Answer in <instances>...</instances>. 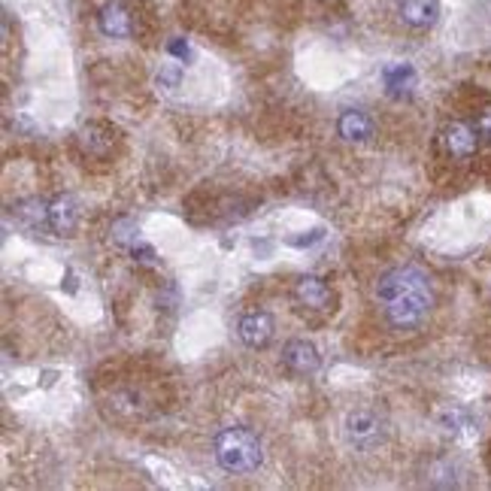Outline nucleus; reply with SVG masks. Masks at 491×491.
<instances>
[{"label": "nucleus", "instance_id": "1", "mask_svg": "<svg viewBox=\"0 0 491 491\" xmlns=\"http://www.w3.org/2000/svg\"><path fill=\"white\" fill-rule=\"evenodd\" d=\"M373 291H377V301L386 304V322L395 331L422 328L434 306L431 279L419 268H395L382 273Z\"/></svg>", "mask_w": 491, "mask_h": 491}, {"label": "nucleus", "instance_id": "2", "mask_svg": "<svg viewBox=\"0 0 491 491\" xmlns=\"http://www.w3.org/2000/svg\"><path fill=\"white\" fill-rule=\"evenodd\" d=\"M215 461L222 464V470L228 473H252L258 470L264 458L261 440H258L255 431L249 428H224L215 437Z\"/></svg>", "mask_w": 491, "mask_h": 491}, {"label": "nucleus", "instance_id": "3", "mask_svg": "<svg viewBox=\"0 0 491 491\" xmlns=\"http://www.w3.org/2000/svg\"><path fill=\"white\" fill-rule=\"evenodd\" d=\"M440 143H443V152L452 158V161H470L479 149V134H477V124L470 122H449L440 134Z\"/></svg>", "mask_w": 491, "mask_h": 491}, {"label": "nucleus", "instance_id": "4", "mask_svg": "<svg viewBox=\"0 0 491 491\" xmlns=\"http://www.w3.org/2000/svg\"><path fill=\"white\" fill-rule=\"evenodd\" d=\"M77 146L82 158H88V161H110L113 146H115V131L110 124L91 122L77 134Z\"/></svg>", "mask_w": 491, "mask_h": 491}, {"label": "nucleus", "instance_id": "5", "mask_svg": "<svg viewBox=\"0 0 491 491\" xmlns=\"http://www.w3.org/2000/svg\"><path fill=\"white\" fill-rule=\"evenodd\" d=\"M382 437V422L370 410H352L346 415V440L355 446H373Z\"/></svg>", "mask_w": 491, "mask_h": 491}, {"label": "nucleus", "instance_id": "6", "mask_svg": "<svg viewBox=\"0 0 491 491\" xmlns=\"http://www.w3.org/2000/svg\"><path fill=\"white\" fill-rule=\"evenodd\" d=\"M397 15L406 28L428 31L440 19V0H397Z\"/></svg>", "mask_w": 491, "mask_h": 491}, {"label": "nucleus", "instance_id": "7", "mask_svg": "<svg viewBox=\"0 0 491 491\" xmlns=\"http://www.w3.org/2000/svg\"><path fill=\"white\" fill-rule=\"evenodd\" d=\"M237 334H240V340H243L249 349H261V346H268L270 337H273V319H270L268 313L252 310V313L240 315Z\"/></svg>", "mask_w": 491, "mask_h": 491}, {"label": "nucleus", "instance_id": "8", "mask_svg": "<svg viewBox=\"0 0 491 491\" xmlns=\"http://www.w3.org/2000/svg\"><path fill=\"white\" fill-rule=\"evenodd\" d=\"M282 361L291 373L297 377H306V373H315L319 370V349H315L310 340H291V343L282 349Z\"/></svg>", "mask_w": 491, "mask_h": 491}, {"label": "nucleus", "instance_id": "9", "mask_svg": "<svg viewBox=\"0 0 491 491\" xmlns=\"http://www.w3.org/2000/svg\"><path fill=\"white\" fill-rule=\"evenodd\" d=\"M77 222H79V206L73 197H55L49 201V231L58 237H68L77 231Z\"/></svg>", "mask_w": 491, "mask_h": 491}, {"label": "nucleus", "instance_id": "10", "mask_svg": "<svg viewBox=\"0 0 491 491\" xmlns=\"http://www.w3.org/2000/svg\"><path fill=\"white\" fill-rule=\"evenodd\" d=\"M337 134L346 140V143H368L373 137V119L361 110H346L337 119Z\"/></svg>", "mask_w": 491, "mask_h": 491}, {"label": "nucleus", "instance_id": "11", "mask_svg": "<svg viewBox=\"0 0 491 491\" xmlns=\"http://www.w3.org/2000/svg\"><path fill=\"white\" fill-rule=\"evenodd\" d=\"M295 297L304 306H310V310H328L331 288L324 286L322 277H313V273H306V277H301V279L295 282Z\"/></svg>", "mask_w": 491, "mask_h": 491}, {"label": "nucleus", "instance_id": "12", "mask_svg": "<svg viewBox=\"0 0 491 491\" xmlns=\"http://www.w3.org/2000/svg\"><path fill=\"white\" fill-rule=\"evenodd\" d=\"M97 24H101L104 34L113 40H124L134 31V19H131V13L124 10L122 4H106L104 10L97 13Z\"/></svg>", "mask_w": 491, "mask_h": 491}, {"label": "nucleus", "instance_id": "13", "mask_svg": "<svg viewBox=\"0 0 491 491\" xmlns=\"http://www.w3.org/2000/svg\"><path fill=\"white\" fill-rule=\"evenodd\" d=\"M13 215L19 219L22 228H28L31 234H40V231H49V204L46 201H22L13 206Z\"/></svg>", "mask_w": 491, "mask_h": 491}, {"label": "nucleus", "instance_id": "14", "mask_svg": "<svg viewBox=\"0 0 491 491\" xmlns=\"http://www.w3.org/2000/svg\"><path fill=\"white\" fill-rule=\"evenodd\" d=\"M382 79H386V88L391 95H406L415 86V70L410 64H395V68H386Z\"/></svg>", "mask_w": 491, "mask_h": 491}, {"label": "nucleus", "instance_id": "15", "mask_svg": "<svg viewBox=\"0 0 491 491\" xmlns=\"http://www.w3.org/2000/svg\"><path fill=\"white\" fill-rule=\"evenodd\" d=\"M440 424H443V431H449V434H461V431H468L473 422L464 410H446L440 415Z\"/></svg>", "mask_w": 491, "mask_h": 491}, {"label": "nucleus", "instance_id": "16", "mask_svg": "<svg viewBox=\"0 0 491 491\" xmlns=\"http://www.w3.org/2000/svg\"><path fill=\"white\" fill-rule=\"evenodd\" d=\"M113 237L119 240V243L134 246L137 240H140V224H137V222H131V219L115 222V224H113Z\"/></svg>", "mask_w": 491, "mask_h": 491}, {"label": "nucleus", "instance_id": "17", "mask_svg": "<svg viewBox=\"0 0 491 491\" xmlns=\"http://www.w3.org/2000/svg\"><path fill=\"white\" fill-rule=\"evenodd\" d=\"M477 134L486 146H491V104L482 106L479 115H477Z\"/></svg>", "mask_w": 491, "mask_h": 491}, {"label": "nucleus", "instance_id": "18", "mask_svg": "<svg viewBox=\"0 0 491 491\" xmlns=\"http://www.w3.org/2000/svg\"><path fill=\"white\" fill-rule=\"evenodd\" d=\"M179 79H182V70L177 68V64H170V68H164L161 73H158V82H161V86H170V88H177Z\"/></svg>", "mask_w": 491, "mask_h": 491}, {"label": "nucleus", "instance_id": "19", "mask_svg": "<svg viewBox=\"0 0 491 491\" xmlns=\"http://www.w3.org/2000/svg\"><path fill=\"white\" fill-rule=\"evenodd\" d=\"M131 252H134L137 261H143V264H152L155 261V249L146 246V243H140V240H137L134 246H131Z\"/></svg>", "mask_w": 491, "mask_h": 491}, {"label": "nucleus", "instance_id": "20", "mask_svg": "<svg viewBox=\"0 0 491 491\" xmlns=\"http://www.w3.org/2000/svg\"><path fill=\"white\" fill-rule=\"evenodd\" d=\"M168 52L170 55H177V58H182V61H188V55H191V49H188V43H186V40H170V43H168Z\"/></svg>", "mask_w": 491, "mask_h": 491}]
</instances>
